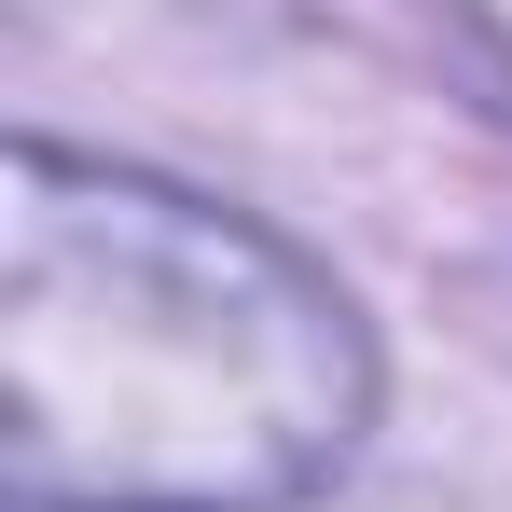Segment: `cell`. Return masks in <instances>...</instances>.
<instances>
[{
  "mask_svg": "<svg viewBox=\"0 0 512 512\" xmlns=\"http://www.w3.org/2000/svg\"><path fill=\"white\" fill-rule=\"evenodd\" d=\"M374 429L333 263L194 180L14 139L0 167V499L305 512Z\"/></svg>",
  "mask_w": 512,
  "mask_h": 512,
  "instance_id": "cell-1",
  "label": "cell"
}]
</instances>
